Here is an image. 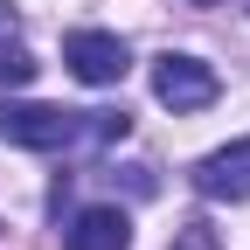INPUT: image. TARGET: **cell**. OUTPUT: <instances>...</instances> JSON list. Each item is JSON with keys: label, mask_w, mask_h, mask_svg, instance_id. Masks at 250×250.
Listing matches in <instances>:
<instances>
[{"label": "cell", "mask_w": 250, "mask_h": 250, "mask_svg": "<svg viewBox=\"0 0 250 250\" xmlns=\"http://www.w3.org/2000/svg\"><path fill=\"white\" fill-rule=\"evenodd\" d=\"M83 132H90L83 111H62V104H21V98L0 104V139L21 146V153H62V146H77Z\"/></svg>", "instance_id": "1"}, {"label": "cell", "mask_w": 250, "mask_h": 250, "mask_svg": "<svg viewBox=\"0 0 250 250\" xmlns=\"http://www.w3.org/2000/svg\"><path fill=\"white\" fill-rule=\"evenodd\" d=\"M215 70L202 56H181V49H167L160 62H153V98H160L167 111H202V104H215Z\"/></svg>", "instance_id": "2"}, {"label": "cell", "mask_w": 250, "mask_h": 250, "mask_svg": "<svg viewBox=\"0 0 250 250\" xmlns=\"http://www.w3.org/2000/svg\"><path fill=\"white\" fill-rule=\"evenodd\" d=\"M62 62L90 83V90H104V83H118L125 70H132V56H125V42L118 35H104V28H77L70 42H62Z\"/></svg>", "instance_id": "3"}, {"label": "cell", "mask_w": 250, "mask_h": 250, "mask_svg": "<svg viewBox=\"0 0 250 250\" xmlns=\"http://www.w3.org/2000/svg\"><path fill=\"white\" fill-rule=\"evenodd\" d=\"M195 188H202L208 202H250V139L215 146L208 160L195 167Z\"/></svg>", "instance_id": "4"}, {"label": "cell", "mask_w": 250, "mask_h": 250, "mask_svg": "<svg viewBox=\"0 0 250 250\" xmlns=\"http://www.w3.org/2000/svg\"><path fill=\"white\" fill-rule=\"evenodd\" d=\"M70 250H132V215L98 202V208H83L77 223H70Z\"/></svg>", "instance_id": "5"}, {"label": "cell", "mask_w": 250, "mask_h": 250, "mask_svg": "<svg viewBox=\"0 0 250 250\" xmlns=\"http://www.w3.org/2000/svg\"><path fill=\"white\" fill-rule=\"evenodd\" d=\"M0 83H7V90L35 83V56H28V42H0Z\"/></svg>", "instance_id": "6"}, {"label": "cell", "mask_w": 250, "mask_h": 250, "mask_svg": "<svg viewBox=\"0 0 250 250\" xmlns=\"http://www.w3.org/2000/svg\"><path fill=\"white\" fill-rule=\"evenodd\" d=\"M243 7H250V0H243Z\"/></svg>", "instance_id": "7"}]
</instances>
